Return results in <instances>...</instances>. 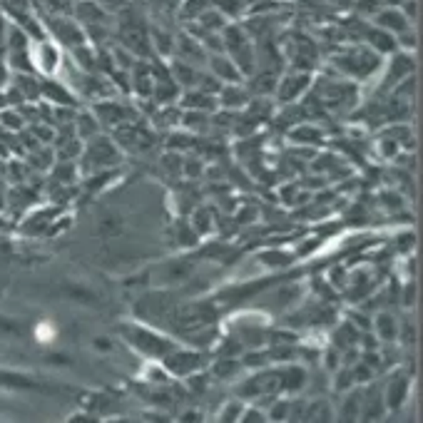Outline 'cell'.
<instances>
[{
  "instance_id": "cell-1",
  "label": "cell",
  "mask_w": 423,
  "mask_h": 423,
  "mask_svg": "<svg viewBox=\"0 0 423 423\" xmlns=\"http://www.w3.org/2000/svg\"><path fill=\"white\" fill-rule=\"evenodd\" d=\"M45 28L50 32V38L57 45H63L68 50L77 48V45L88 43V35H85V28L77 23L72 15H50L45 18Z\"/></svg>"
},
{
  "instance_id": "cell-2",
  "label": "cell",
  "mask_w": 423,
  "mask_h": 423,
  "mask_svg": "<svg viewBox=\"0 0 423 423\" xmlns=\"http://www.w3.org/2000/svg\"><path fill=\"white\" fill-rule=\"evenodd\" d=\"M336 63L342 65L344 72H348L351 77H364L379 68L381 55L379 52H373L368 45H364V48H354V50L344 52V57L342 60H336Z\"/></svg>"
},
{
  "instance_id": "cell-3",
  "label": "cell",
  "mask_w": 423,
  "mask_h": 423,
  "mask_svg": "<svg viewBox=\"0 0 423 423\" xmlns=\"http://www.w3.org/2000/svg\"><path fill=\"white\" fill-rule=\"evenodd\" d=\"M311 85V72H306V70H291V72H286L282 80H277V88H274V95H277L279 102H297L299 97L309 90Z\"/></svg>"
},
{
  "instance_id": "cell-4",
  "label": "cell",
  "mask_w": 423,
  "mask_h": 423,
  "mask_svg": "<svg viewBox=\"0 0 423 423\" xmlns=\"http://www.w3.org/2000/svg\"><path fill=\"white\" fill-rule=\"evenodd\" d=\"M30 63L32 68L45 72V75H52L60 68V50H57V45L52 40H38L30 48Z\"/></svg>"
},
{
  "instance_id": "cell-5",
  "label": "cell",
  "mask_w": 423,
  "mask_h": 423,
  "mask_svg": "<svg viewBox=\"0 0 423 423\" xmlns=\"http://www.w3.org/2000/svg\"><path fill=\"white\" fill-rule=\"evenodd\" d=\"M371 23L381 30L391 32V35H401L411 28V20L404 15V10L396 6H388V8H379L376 13L371 15Z\"/></svg>"
},
{
  "instance_id": "cell-6",
  "label": "cell",
  "mask_w": 423,
  "mask_h": 423,
  "mask_svg": "<svg viewBox=\"0 0 423 423\" xmlns=\"http://www.w3.org/2000/svg\"><path fill=\"white\" fill-rule=\"evenodd\" d=\"M85 157L90 159V162L100 164V167H105V164H112L120 159V155H117V147L110 142L108 137H90L88 147H85Z\"/></svg>"
},
{
  "instance_id": "cell-7",
  "label": "cell",
  "mask_w": 423,
  "mask_h": 423,
  "mask_svg": "<svg viewBox=\"0 0 423 423\" xmlns=\"http://www.w3.org/2000/svg\"><path fill=\"white\" fill-rule=\"evenodd\" d=\"M209 70H212V77H217L219 82H242L244 75L239 72V68L234 65V60L227 55V52H215L209 57Z\"/></svg>"
},
{
  "instance_id": "cell-8",
  "label": "cell",
  "mask_w": 423,
  "mask_h": 423,
  "mask_svg": "<svg viewBox=\"0 0 423 423\" xmlns=\"http://www.w3.org/2000/svg\"><path fill=\"white\" fill-rule=\"evenodd\" d=\"M70 15H72L82 28L102 26V23L108 20V13L97 6L95 0H77V3H72V13Z\"/></svg>"
},
{
  "instance_id": "cell-9",
  "label": "cell",
  "mask_w": 423,
  "mask_h": 423,
  "mask_svg": "<svg viewBox=\"0 0 423 423\" xmlns=\"http://www.w3.org/2000/svg\"><path fill=\"white\" fill-rule=\"evenodd\" d=\"M366 38V45L371 48L373 52H379V55H386V52H393L398 48L396 45V35H391V32L381 30V28H376L371 23V28H368V32L364 35Z\"/></svg>"
},
{
  "instance_id": "cell-10",
  "label": "cell",
  "mask_w": 423,
  "mask_h": 423,
  "mask_svg": "<svg viewBox=\"0 0 423 423\" xmlns=\"http://www.w3.org/2000/svg\"><path fill=\"white\" fill-rule=\"evenodd\" d=\"M219 102L227 108H242L249 102V92L244 90L242 82H227L219 88Z\"/></svg>"
},
{
  "instance_id": "cell-11",
  "label": "cell",
  "mask_w": 423,
  "mask_h": 423,
  "mask_svg": "<svg viewBox=\"0 0 423 423\" xmlns=\"http://www.w3.org/2000/svg\"><path fill=\"white\" fill-rule=\"evenodd\" d=\"M13 88L18 90L20 95H23V100H26V102H35V100L43 97V82H40L38 77L26 75V72H18Z\"/></svg>"
},
{
  "instance_id": "cell-12",
  "label": "cell",
  "mask_w": 423,
  "mask_h": 423,
  "mask_svg": "<svg viewBox=\"0 0 423 423\" xmlns=\"http://www.w3.org/2000/svg\"><path fill=\"white\" fill-rule=\"evenodd\" d=\"M43 97H48V100L55 102V105H63V108H68V105H77L75 95H72V92H68V88H65V85H60L57 80L43 82Z\"/></svg>"
},
{
  "instance_id": "cell-13",
  "label": "cell",
  "mask_w": 423,
  "mask_h": 423,
  "mask_svg": "<svg viewBox=\"0 0 423 423\" xmlns=\"http://www.w3.org/2000/svg\"><path fill=\"white\" fill-rule=\"evenodd\" d=\"M304 384H306V371L302 366H286L284 371H279V388L299 391Z\"/></svg>"
},
{
  "instance_id": "cell-14",
  "label": "cell",
  "mask_w": 423,
  "mask_h": 423,
  "mask_svg": "<svg viewBox=\"0 0 423 423\" xmlns=\"http://www.w3.org/2000/svg\"><path fill=\"white\" fill-rule=\"evenodd\" d=\"M406 386H409V379H404V376H398V379H393L391 384L386 386L384 401L391 406V409H398V406H401V401L406 398Z\"/></svg>"
},
{
  "instance_id": "cell-15",
  "label": "cell",
  "mask_w": 423,
  "mask_h": 423,
  "mask_svg": "<svg viewBox=\"0 0 423 423\" xmlns=\"http://www.w3.org/2000/svg\"><path fill=\"white\" fill-rule=\"evenodd\" d=\"M75 125H77V132H80V137H82V139L95 137V135L100 132V122H97L95 115H88V112L77 115Z\"/></svg>"
},
{
  "instance_id": "cell-16",
  "label": "cell",
  "mask_w": 423,
  "mask_h": 423,
  "mask_svg": "<svg viewBox=\"0 0 423 423\" xmlns=\"http://www.w3.org/2000/svg\"><path fill=\"white\" fill-rule=\"evenodd\" d=\"M209 8V0H182L179 15L187 20H199V15Z\"/></svg>"
},
{
  "instance_id": "cell-17",
  "label": "cell",
  "mask_w": 423,
  "mask_h": 423,
  "mask_svg": "<svg viewBox=\"0 0 423 423\" xmlns=\"http://www.w3.org/2000/svg\"><path fill=\"white\" fill-rule=\"evenodd\" d=\"M70 52H72V55L77 57V65H80L82 70H95L97 55H95V50H92V48H88V43L77 45V48H72Z\"/></svg>"
},
{
  "instance_id": "cell-18",
  "label": "cell",
  "mask_w": 423,
  "mask_h": 423,
  "mask_svg": "<svg viewBox=\"0 0 423 423\" xmlns=\"http://www.w3.org/2000/svg\"><path fill=\"white\" fill-rule=\"evenodd\" d=\"M306 421H331V409L326 401H314L306 409Z\"/></svg>"
},
{
  "instance_id": "cell-19",
  "label": "cell",
  "mask_w": 423,
  "mask_h": 423,
  "mask_svg": "<svg viewBox=\"0 0 423 423\" xmlns=\"http://www.w3.org/2000/svg\"><path fill=\"white\" fill-rule=\"evenodd\" d=\"M319 137H322V132L314 125H297L291 130V139H297V142H316Z\"/></svg>"
},
{
  "instance_id": "cell-20",
  "label": "cell",
  "mask_w": 423,
  "mask_h": 423,
  "mask_svg": "<svg viewBox=\"0 0 423 423\" xmlns=\"http://www.w3.org/2000/svg\"><path fill=\"white\" fill-rule=\"evenodd\" d=\"M264 413L272 421H284V418H289V401H274L272 409L264 411Z\"/></svg>"
},
{
  "instance_id": "cell-21",
  "label": "cell",
  "mask_w": 423,
  "mask_h": 423,
  "mask_svg": "<svg viewBox=\"0 0 423 423\" xmlns=\"http://www.w3.org/2000/svg\"><path fill=\"white\" fill-rule=\"evenodd\" d=\"M239 371V364L234 359H219V364L215 366V373L219 376V379H224V376H232V373Z\"/></svg>"
},
{
  "instance_id": "cell-22",
  "label": "cell",
  "mask_w": 423,
  "mask_h": 423,
  "mask_svg": "<svg viewBox=\"0 0 423 423\" xmlns=\"http://www.w3.org/2000/svg\"><path fill=\"white\" fill-rule=\"evenodd\" d=\"M379 331H381V336H386V339H396V324H393V319L391 316H386V314H381L379 316Z\"/></svg>"
},
{
  "instance_id": "cell-23",
  "label": "cell",
  "mask_w": 423,
  "mask_h": 423,
  "mask_svg": "<svg viewBox=\"0 0 423 423\" xmlns=\"http://www.w3.org/2000/svg\"><path fill=\"white\" fill-rule=\"evenodd\" d=\"M97 6L105 10V13H120L127 8V0H95Z\"/></svg>"
},
{
  "instance_id": "cell-24",
  "label": "cell",
  "mask_w": 423,
  "mask_h": 423,
  "mask_svg": "<svg viewBox=\"0 0 423 423\" xmlns=\"http://www.w3.org/2000/svg\"><path fill=\"white\" fill-rule=\"evenodd\" d=\"M0 120H3V125H6V127H15V130H20V127H23V122H20V117L13 112V110H8V112H0Z\"/></svg>"
},
{
  "instance_id": "cell-25",
  "label": "cell",
  "mask_w": 423,
  "mask_h": 423,
  "mask_svg": "<svg viewBox=\"0 0 423 423\" xmlns=\"http://www.w3.org/2000/svg\"><path fill=\"white\" fill-rule=\"evenodd\" d=\"M242 411H244V409H242L239 404H237V406H229V409H227V406H224V411H222V413H219V421H227V416L239 418V416H242Z\"/></svg>"
},
{
  "instance_id": "cell-26",
  "label": "cell",
  "mask_w": 423,
  "mask_h": 423,
  "mask_svg": "<svg viewBox=\"0 0 423 423\" xmlns=\"http://www.w3.org/2000/svg\"><path fill=\"white\" fill-rule=\"evenodd\" d=\"M8 85V63L0 57V88H6Z\"/></svg>"
},
{
  "instance_id": "cell-27",
  "label": "cell",
  "mask_w": 423,
  "mask_h": 423,
  "mask_svg": "<svg viewBox=\"0 0 423 423\" xmlns=\"http://www.w3.org/2000/svg\"><path fill=\"white\" fill-rule=\"evenodd\" d=\"M184 421H197V413H184Z\"/></svg>"
}]
</instances>
